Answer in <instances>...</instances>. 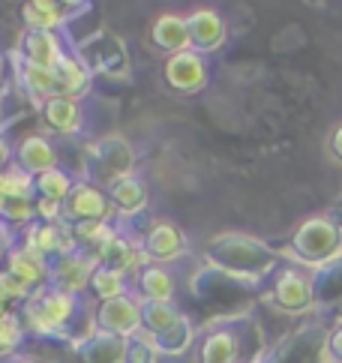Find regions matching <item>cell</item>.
I'll return each instance as SVG.
<instances>
[{"label":"cell","instance_id":"1","mask_svg":"<svg viewBox=\"0 0 342 363\" xmlns=\"http://www.w3.org/2000/svg\"><path fill=\"white\" fill-rule=\"evenodd\" d=\"M24 321V330L43 340H67L70 345H82L90 340L96 328V301L90 297H78L63 289H48L36 291L28 303L18 309Z\"/></svg>","mask_w":342,"mask_h":363},{"label":"cell","instance_id":"2","mask_svg":"<svg viewBox=\"0 0 342 363\" xmlns=\"http://www.w3.org/2000/svg\"><path fill=\"white\" fill-rule=\"evenodd\" d=\"M204 258L219 274L243 282L265 279L280 270L276 252H270L261 240L241 235V231H219V235H214L204 243Z\"/></svg>","mask_w":342,"mask_h":363},{"label":"cell","instance_id":"3","mask_svg":"<svg viewBox=\"0 0 342 363\" xmlns=\"http://www.w3.org/2000/svg\"><path fill=\"white\" fill-rule=\"evenodd\" d=\"M288 255L307 267H321L342 255V223L336 213H312L292 231Z\"/></svg>","mask_w":342,"mask_h":363},{"label":"cell","instance_id":"4","mask_svg":"<svg viewBox=\"0 0 342 363\" xmlns=\"http://www.w3.org/2000/svg\"><path fill=\"white\" fill-rule=\"evenodd\" d=\"M129 174H136V150L123 135L111 133L87 145L84 172H82L84 180H94L96 186L109 189Z\"/></svg>","mask_w":342,"mask_h":363},{"label":"cell","instance_id":"5","mask_svg":"<svg viewBox=\"0 0 342 363\" xmlns=\"http://www.w3.org/2000/svg\"><path fill=\"white\" fill-rule=\"evenodd\" d=\"M249 336H255L253 321L231 318L207 328L195 342V363H249L243 352L249 348Z\"/></svg>","mask_w":342,"mask_h":363},{"label":"cell","instance_id":"6","mask_svg":"<svg viewBox=\"0 0 342 363\" xmlns=\"http://www.w3.org/2000/svg\"><path fill=\"white\" fill-rule=\"evenodd\" d=\"M270 301L276 309H282L288 315H300V313H307V309H312V303H315L312 274L304 267L282 264L270 277Z\"/></svg>","mask_w":342,"mask_h":363},{"label":"cell","instance_id":"7","mask_svg":"<svg viewBox=\"0 0 342 363\" xmlns=\"http://www.w3.org/2000/svg\"><path fill=\"white\" fill-rule=\"evenodd\" d=\"M75 51L82 55V60L87 63L90 69L102 72L105 79L129 82V75H133V67H129V55H126L123 40H117V36H111V33L87 36V43H82Z\"/></svg>","mask_w":342,"mask_h":363},{"label":"cell","instance_id":"8","mask_svg":"<svg viewBox=\"0 0 342 363\" xmlns=\"http://www.w3.org/2000/svg\"><path fill=\"white\" fill-rule=\"evenodd\" d=\"M141 252L148 258V264H165L171 267L189 252V240L183 235V228L171 219H150L141 231Z\"/></svg>","mask_w":342,"mask_h":363},{"label":"cell","instance_id":"9","mask_svg":"<svg viewBox=\"0 0 342 363\" xmlns=\"http://www.w3.org/2000/svg\"><path fill=\"white\" fill-rule=\"evenodd\" d=\"M162 82L180 96H195L210 84V57L199 51H183L162 60Z\"/></svg>","mask_w":342,"mask_h":363},{"label":"cell","instance_id":"10","mask_svg":"<svg viewBox=\"0 0 342 363\" xmlns=\"http://www.w3.org/2000/svg\"><path fill=\"white\" fill-rule=\"evenodd\" d=\"M87 219H105V223H114L121 219L111 204L109 189L96 186L94 180L78 177L75 186L70 192V199L63 201V223H87Z\"/></svg>","mask_w":342,"mask_h":363},{"label":"cell","instance_id":"11","mask_svg":"<svg viewBox=\"0 0 342 363\" xmlns=\"http://www.w3.org/2000/svg\"><path fill=\"white\" fill-rule=\"evenodd\" d=\"M96 328L105 333L123 336V340H133V336L144 333L141 301L136 294H123V297H114V301L96 303Z\"/></svg>","mask_w":342,"mask_h":363},{"label":"cell","instance_id":"12","mask_svg":"<svg viewBox=\"0 0 342 363\" xmlns=\"http://www.w3.org/2000/svg\"><path fill=\"white\" fill-rule=\"evenodd\" d=\"M0 267H6L12 277H18L31 291H43L51 285V262L45 255L31 250L28 243L16 240L0 258Z\"/></svg>","mask_w":342,"mask_h":363},{"label":"cell","instance_id":"13","mask_svg":"<svg viewBox=\"0 0 342 363\" xmlns=\"http://www.w3.org/2000/svg\"><path fill=\"white\" fill-rule=\"evenodd\" d=\"M189 36H192V51L199 55H214L226 45L228 40V21L216 6H195L187 12Z\"/></svg>","mask_w":342,"mask_h":363},{"label":"cell","instance_id":"14","mask_svg":"<svg viewBox=\"0 0 342 363\" xmlns=\"http://www.w3.org/2000/svg\"><path fill=\"white\" fill-rule=\"evenodd\" d=\"M99 262L87 252H70L51 262V285L78 297H90V279H94Z\"/></svg>","mask_w":342,"mask_h":363},{"label":"cell","instance_id":"15","mask_svg":"<svg viewBox=\"0 0 342 363\" xmlns=\"http://www.w3.org/2000/svg\"><path fill=\"white\" fill-rule=\"evenodd\" d=\"M21 243H28L31 250L39 255H45L48 262H55L60 255L78 252V246L72 240V225L70 223H36L21 231Z\"/></svg>","mask_w":342,"mask_h":363},{"label":"cell","instance_id":"16","mask_svg":"<svg viewBox=\"0 0 342 363\" xmlns=\"http://www.w3.org/2000/svg\"><path fill=\"white\" fill-rule=\"evenodd\" d=\"M150 45L165 57L192 51L187 12H160V16L153 18V24H150Z\"/></svg>","mask_w":342,"mask_h":363},{"label":"cell","instance_id":"17","mask_svg":"<svg viewBox=\"0 0 342 363\" xmlns=\"http://www.w3.org/2000/svg\"><path fill=\"white\" fill-rule=\"evenodd\" d=\"M16 162L28 174L39 177L51 172V168H60V150L48 133H28L16 145Z\"/></svg>","mask_w":342,"mask_h":363},{"label":"cell","instance_id":"18","mask_svg":"<svg viewBox=\"0 0 342 363\" xmlns=\"http://www.w3.org/2000/svg\"><path fill=\"white\" fill-rule=\"evenodd\" d=\"M43 126L48 129V135H60V138H75L82 135L84 129V108L78 99H70V96H55L48 99L43 108Z\"/></svg>","mask_w":342,"mask_h":363},{"label":"cell","instance_id":"19","mask_svg":"<svg viewBox=\"0 0 342 363\" xmlns=\"http://www.w3.org/2000/svg\"><path fill=\"white\" fill-rule=\"evenodd\" d=\"M133 294L138 301L150 303H175L177 297V277L165 264H144L133 277Z\"/></svg>","mask_w":342,"mask_h":363},{"label":"cell","instance_id":"20","mask_svg":"<svg viewBox=\"0 0 342 363\" xmlns=\"http://www.w3.org/2000/svg\"><path fill=\"white\" fill-rule=\"evenodd\" d=\"M67 43H63L60 33H51V30H24L21 43H18V55L24 63H33V67H45V69H55L60 57L67 55Z\"/></svg>","mask_w":342,"mask_h":363},{"label":"cell","instance_id":"21","mask_svg":"<svg viewBox=\"0 0 342 363\" xmlns=\"http://www.w3.org/2000/svg\"><path fill=\"white\" fill-rule=\"evenodd\" d=\"M12 67H16V84L24 90V94H28L31 102H36L39 108H43L48 99L60 96V82H57V72L55 69L24 63L21 55H18V60H12Z\"/></svg>","mask_w":342,"mask_h":363},{"label":"cell","instance_id":"22","mask_svg":"<svg viewBox=\"0 0 342 363\" xmlns=\"http://www.w3.org/2000/svg\"><path fill=\"white\" fill-rule=\"evenodd\" d=\"M109 196H111V204H114V211L121 219H136L138 213L148 211V204H150L148 180H144L138 172L117 180L114 186H109Z\"/></svg>","mask_w":342,"mask_h":363},{"label":"cell","instance_id":"23","mask_svg":"<svg viewBox=\"0 0 342 363\" xmlns=\"http://www.w3.org/2000/svg\"><path fill=\"white\" fill-rule=\"evenodd\" d=\"M55 72H57V82H60V96L82 102V96L90 90V82H94V69L82 60V55H78L72 45L67 48V55L60 57Z\"/></svg>","mask_w":342,"mask_h":363},{"label":"cell","instance_id":"24","mask_svg":"<svg viewBox=\"0 0 342 363\" xmlns=\"http://www.w3.org/2000/svg\"><path fill=\"white\" fill-rule=\"evenodd\" d=\"M126 345H129V340H123V336L96 330L90 340H84L75 348V354L82 363H123L126 360Z\"/></svg>","mask_w":342,"mask_h":363},{"label":"cell","instance_id":"25","mask_svg":"<svg viewBox=\"0 0 342 363\" xmlns=\"http://www.w3.org/2000/svg\"><path fill=\"white\" fill-rule=\"evenodd\" d=\"M67 18H70L67 4H55V0H28V4L21 6V21H24L28 30L60 33Z\"/></svg>","mask_w":342,"mask_h":363},{"label":"cell","instance_id":"26","mask_svg":"<svg viewBox=\"0 0 342 363\" xmlns=\"http://www.w3.org/2000/svg\"><path fill=\"white\" fill-rule=\"evenodd\" d=\"M117 235L114 223H105V219H87V223H72V240L78 246V252L87 255H99L102 246Z\"/></svg>","mask_w":342,"mask_h":363},{"label":"cell","instance_id":"27","mask_svg":"<svg viewBox=\"0 0 342 363\" xmlns=\"http://www.w3.org/2000/svg\"><path fill=\"white\" fill-rule=\"evenodd\" d=\"M18 199H36V177L24 172L18 162H9L6 168H0V211L6 201Z\"/></svg>","mask_w":342,"mask_h":363},{"label":"cell","instance_id":"28","mask_svg":"<svg viewBox=\"0 0 342 363\" xmlns=\"http://www.w3.org/2000/svg\"><path fill=\"white\" fill-rule=\"evenodd\" d=\"M123 294H133V279L121 274V270L99 264L94 279H90V297H94L96 303H105V301H114V297H123Z\"/></svg>","mask_w":342,"mask_h":363},{"label":"cell","instance_id":"29","mask_svg":"<svg viewBox=\"0 0 342 363\" xmlns=\"http://www.w3.org/2000/svg\"><path fill=\"white\" fill-rule=\"evenodd\" d=\"M156 352H160V357H180V354H187L189 348H195V342H199V336H195V328H192V321L183 315L175 328L165 330L162 336H156Z\"/></svg>","mask_w":342,"mask_h":363},{"label":"cell","instance_id":"30","mask_svg":"<svg viewBox=\"0 0 342 363\" xmlns=\"http://www.w3.org/2000/svg\"><path fill=\"white\" fill-rule=\"evenodd\" d=\"M187 315L177 303H150V301H141V318H144V333L148 336H162L165 330H171L175 324Z\"/></svg>","mask_w":342,"mask_h":363},{"label":"cell","instance_id":"31","mask_svg":"<svg viewBox=\"0 0 342 363\" xmlns=\"http://www.w3.org/2000/svg\"><path fill=\"white\" fill-rule=\"evenodd\" d=\"M82 177V174H72L70 168H51V172L45 174H39L36 177V199H48V201H67L70 199V192L75 186V180Z\"/></svg>","mask_w":342,"mask_h":363},{"label":"cell","instance_id":"32","mask_svg":"<svg viewBox=\"0 0 342 363\" xmlns=\"http://www.w3.org/2000/svg\"><path fill=\"white\" fill-rule=\"evenodd\" d=\"M24 336H28V330H24V321H21L18 313H12L9 318L0 321V360L16 357L21 342H24Z\"/></svg>","mask_w":342,"mask_h":363},{"label":"cell","instance_id":"33","mask_svg":"<svg viewBox=\"0 0 342 363\" xmlns=\"http://www.w3.org/2000/svg\"><path fill=\"white\" fill-rule=\"evenodd\" d=\"M0 219L6 225H18L21 231L36 223V199H18V201H6L4 211H0Z\"/></svg>","mask_w":342,"mask_h":363},{"label":"cell","instance_id":"34","mask_svg":"<svg viewBox=\"0 0 342 363\" xmlns=\"http://www.w3.org/2000/svg\"><path fill=\"white\" fill-rule=\"evenodd\" d=\"M123 363H160V352H156L153 336H148V333L133 336L129 345H126V360Z\"/></svg>","mask_w":342,"mask_h":363},{"label":"cell","instance_id":"35","mask_svg":"<svg viewBox=\"0 0 342 363\" xmlns=\"http://www.w3.org/2000/svg\"><path fill=\"white\" fill-rule=\"evenodd\" d=\"M0 291H4V294L9 297L12 303H16V309H21V306L28 303L31 297L36 294V291H31L28 285H24V282H21L18 277H12L6 267H0Z\"/></svg>","mask_w":342,"mask_h":363},{"label":"cell","instance_id":"36","mask_svg":"<svg viewBox=\"0 0 342 363\" xmlns=\"http://www.w3.org/2000/svg\"><path fill=\"white\" fill-rule=\"evenodd\" d=\"M36 219L39 223H63V204L48 201V199H36Z\"/></svg>","mask_w":342,"mask_h":363},{"label":"cell","instance_id":"37","mask_svg":"<svg viewBox=\"0 0 342 363\" xmlns=\"http://www.w3.org/2000/svg\"><path fill=\"white\" fill-rule=\"evenodd\" d=\"M327 360L342 363V321L331 330V336H327Z\"/></svg>","mask_w":342,"mask_h":363},{"label":"cell","instance_id":"38","mask_svg":"<svg viewBox=\"0 0 342 363\" xmlns=\"http://www.w3.org/2000/svg\"><path fill=\"white\" fill-rule=\"evenodd\" d=\"M327 153L336 165H342V123H336L331 129V138H327Z\"/></svg>","mask_w":342,"mask_h":363},{"label":"cell","instance_id":"39","mask_svg":"<svg viewBox=\"0 0 342 363\" xmlns=\"http://www.w3.org/2000/svg\"><path fill=\"white\" fill-rule=\"evenodd\" d=\"M9 162H16V147H12L9 141L0 135V168H6Z\"/></svg>","mask_w":342,"mask_h":363},{"label":"cell","instance_id":"40","mask_svg":"<svg viewBox=\"0 0 342 363\" xmlns=\"http://www.w3.org/2000/svg\"><path fill=\"white\" fill-rule=\"evenodd\" d=\"M9 72H16V67H12V60H6L0 55V94H4L6 84H9Z\"/></svg>","mask_w":342,"mask_h":363},{"label":"cell","instance_id":"41","mask_svg":"<svg viewBox=\"0 0 342 363\" xmlns=\"http://www.w3.org/2000/svg\"><path fill=\"white\" fill-rule=\"evenodd\" d=\"M12 313H18V309H16V303H12L9 297H6L4 291H0V321H4V318H9Z\"/></svg>","mask_w":342,"mask_h":363},{"label":"cell","instance_id":"42","mask_svg":"<svg viewBox=\"0 0 342 363\" xmlns=\"http://www.w3.org/2000/svg\"><path fill=\"white\" fill-rule=\"evenodd\" d=\"M0 363H43V360L31 357V354H16V357H6V360H0Z\"/></svg>","mask_w":342,"mask_h":363}]
</instances>
